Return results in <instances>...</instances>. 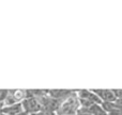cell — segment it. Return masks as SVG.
Here are the masks:
<instances>
[{"instance_id":"4","label":"cell","mask_w":122,"mask_h":115,"mask_svg":"<svg viewBox=\"0 0 122 115\" xmlns=\"http://www.w3.org/2000/svg\"><path fill=\"white\" fill-rule=\"evenodd\" d=\"M23 110V106L21 102L18 103H14V105H10V106H4L1 110H0V114L3 115H17L19 113H21Z\"/></svg>"},{"instance_id":"10","label":"cell","mask_w":122,"mask_h":115,"mask_svg":"<svg viewBox=\"0 0 122 115\" xmlns=\"http://www.w3.org/2000/svg\"><path fill=\"white\" fill-rule=\"evenodd\" d=\"M0 115H3V114H0Z\"/></svg>"},{"instance_id":"7","label":"cell","mask_w":122,"mask_h":115,"mask_svg":"<svg viewBox=\"0 0 122 115\" xmlns=\"http://www.w3.org/2000/svg\"><path fill=\"white\" fill-rule=\"evenodd\" d=\"M116 99H122V90H112Z\"/></svg>"},{"instance_id":"3","label":"cell","mask_w":122,"mask_h":115,"mask_svg":"<svg viewBox=\"0 0 122 115\" xmlns=\"http://www.w3.org/2000/svg\"><path fill=\"white\" fill-rule=\"evenodd\" d=\"M102 102H115L116 96H115L112 90H105V88H99V90H91Z\"/></svg>"},{"instance_id":"1","label":"cell","mask_w":122,"mask_h":115,"mask_svg":"<svg viewBox=\"0 0 122 115\" xmlns=\"http://www.w3.org/2000/svg\"><path fill=\"white\" fill-rule=\"evenodd\" d=\"M79 109L80 103L77 94H72L64 100L61 101V105L56 113L57 115H77Z\"/></svg>"},{"instance_id":"9","label":"cell","mask_w":122,"mask_h":115,"mask_svg":"<svg viewBox=\"0 0 122 115\" xmlns=\"http://www.w3.org/2000/svg\"><path fill=\"white\" fill-rule=\"evenodd\" d=\"M28 115H41V112H39V113H32V114H28Z\"/></svg>"},{"instance_id":"5","label":"cell","mask_w":122,"mask_h":115,"mask_svg":"<svg viewBox=\"0 0 122 115\" xmlns=\"http://www.w3.org/2000/svg\"><path fill=\"white\" fill-rule=\"evenodd\" d=\"M9 96L16 103H18L25 100L27 97V93L26 90H9Z\"/></svg>"},{"instance_id":"8","label":"cell","mask_w":122,"mask_h":115,"mask_svg":"<svg viewBox=\"0 0 122 115\" xmlns=\"http://www.w3.org/2000/svg\"><path fill=\"white\" fill-rule=\"evenodd\" d=\"M17 115H28V114L26 113V112H24V111H23L21 113H19V114H17Z\"/></svg>"},{"instance_id":"6","label":"cell","mask_w":122,"mask_h":115,"mask_svg":"<svg viewBox=\"0 0 122 115\" xmlns=\"http://www.w3.org/2000/svg\"><path fill=\"white\" fill-rule=\"evenodd\" d=\"M8 95H9V90H0V101L4 103Z\"/></svg>"},{"instance_id":"2","label":"cell","mask_w":122,"mask_h":115,"mask_svg":"<svg viewBox=\"0 0 122 115\" xmlns=\"http://www.w3.org/2000/svg\"><path fill=\"white\" fill-rule=\"evenodd\" d=\"M21 106H23L24 112L27 114H32V113H39L43 110V107L41 105L40 100L36 97H28L25 100L21 101Z\"/></svg>"}]
</instances>
